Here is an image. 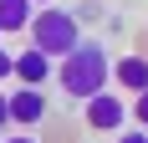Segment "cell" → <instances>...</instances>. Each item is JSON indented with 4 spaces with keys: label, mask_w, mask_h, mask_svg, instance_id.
I'll list each match as a JSON object with an SVG mask.
<instances>
[{
    "label": "cell",
    "mask_w": 148,
    "mask_h": 143,
    "mask_svg": "<svg viewBox=\"0 0 148 143\" xmlns=\"http://www.w3.org/2000/svg\"><path fill=\"white\" fill-rule=\"evenodd\" d=\"M0 143H41V138H31V133H10V138H0Z\"/></svg>",
    "instance_id": "cell-12"
},
{
    "label": "cell",
    "mask_w": 148,
    "mask_h": 143,
    "mask_svg": "<svg viewBox=\"0 0 148 143\" xmlns=\"http://www.w3.org/2000/svg\"><path fill=\"white\" fill-rule=\"evenodd\" d=\"M31 5H36V10H41V5H56V0H31Z\"/></svg>",
    "instance_id": "cell-13"
},
{
    "label": "cell",
    "mask_w": 148,
    "mask_h": 143,
    "mask_svg": "<svg viewBox=\"0 0 148 143\" xmlns=\"http://www.w3.org/2000/svg\"><path fill=\"white\" fill-rule=\"evenodd\" d=\"M128 118H133L138 128H148V92H138V97H133V107H128Z\"/></svg>",
    "instance_id": "cell-8"
},
{
    "label": "cell",
    "mask_w": 148,
    "mask_h": 143,
    "mask_svg": "<svg viewBox=\"0 0 148 143\" xmlns=\"http://www.w3.org/2000/svg\"><path fill=\"white\" fill-rule=\"evenodd\" d=\"M26 36H31V46H36L41 56L61 61L66 51H77V41H82V21H77V10H56V5H41Z\"/></svg>",
    "instance_id": "cell-2"
},
{
    "label": "cell",
    "mask_w": 148,
    "mask_h": 143,
    "mask_svg": "<svg viewBox=\"0 0 148 143\" xmlns=\"http://www.w3.org/2000/svg\"><path fill=\"white\" fill-rule=\"evenodd\" d=\"M107 77H112V61H107L102 41H77V51H66L61 67H56L61 92L77 97V102H92L97 92H107Z\"/></svg>",
    "instance_id": "cell-1"
},
{
    "label": "cell",
    "mask_w": 148,
    "mask_h": 143,
    "mask_svg": "<svg viewBox=\"0 0 148 143\" xmlns=\"http://www.w3.org/2000/svg\"><path fill=\"white\" fill-rule=\"evenodd\" d=\"M82 118H87L92 133H112L118 138L128 128V102H123V92H97L92 102H82Z\"/></svg>",
    "instance_id": "cell-3"
},
{
    "label": "cell",
    "mask_w": 148,
    "mask_h": 143,
    "mask_svg": "<svg viewBox=\"0 0 148 143\" xmlns=\"http://www.w3.org/2000/svg\"><path fill=\"white\" fill-rule=\"evenodd\" d=\"M31 21H36V5L31 0H0V36L31 31Z\"/></svg>",
    "instance_id": "cell-7"
},
{
    "label": "cell",
    "mask_w": 148,
    "mask_h": 143,
    "mask_svg": "<svg viewBox=\"0 0 148 143\" xmlns=\"http://www.w3.org/2000/svg\"><path fill=\"white\" fill-rule=\"evenodd\" d=\"M0 128H10V97L0 92Z\"/></svg>",
    "instance_id": "cell-11"
},
{
    "label": "cell",
    "mask_w": 148,
    "mask_h": 143,
    "mask_svg": "<svg viewBox=\"0 0 148 143\" xmlns=\"http://www.w3.org/2000/svg\"><path fill=\"white\" fill-rule=\"evenodd\" d=\"M5 97H10V123L15 128H41L46 113H51L41 87H15V92H5Z\"/></svg>",
    "instance_id": "cell-4"
},
{
    "label": "cell",
    "mask_w": 148,
    "mask_h": 143,
    "mask_svg": "<svg viewBox=\"0 0 148 143\" xmlns=\"http://www.w3.org/2000/svg\"><path fill=\"white\" fill-rule=\"evenodd\" d=\"M0 82H15V51L0 46Z\"/></svg>",
    "instance_id": "cell-9"
},
{
    "label": "cell",
    "mask_w": 148,
    "mask_h": 143,
    "mask_svg": "<svg viewBox=\"0 0 148 143\" xmlns=\"http://www.w3.org/2000/svg\"><path fill=\"white\" fill-rule=\"evenodd\" d=\"M112 77H118V87L123 92H148V56L143 51H123L118 61H112Z\"/></svg>",
    "instance_id": "cell-5"
},
{
    "label": "cell",
    "mask_w": 148,
    "mask_h": 143,
    "mask_svg": "<svg viewBox=\"0 0 148 143\" xmlns=\"http://www.w3.org/2000/svg\"><path fill=\"white\" fill-rule=\"evenodd\" d=\"M51 77H56L51 56H41L36 46H31V51H15V82H21V87H46Z\"/></svg>",
    "instance_id": "cell-6"
},
{
    "label": "cell",
    "mask_w": 148,
    "mask_h": 143,
    "mask_svg": "<svg viewBox=\"0 0 148 143\" xmlns=\"http://www.w3.org/2000/svg\"><path fill=\"white\" fill-rule=\"evenodd\" d=\"M118 143H148V128H123Z\"/></svg>",
    "instance_id": "cell-10"
}]
</instances>
